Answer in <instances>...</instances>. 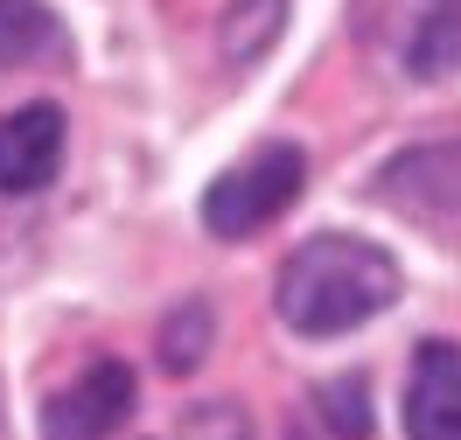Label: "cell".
Here are the masks:
<instances>
[{"mask_svg":"<svg viewBox=\"0 0 461 440\" xmlns=\"http://www.w3.org/2000/svg\"><path fill=\"white\" fill-rule=\"evenodd\" d=\"M280 322L294 336H349L399 301V265L364 238L321 231L280 265Z\"/></svg>","mask_w":461,"mask_h":440,"instance_id":"obj_1","label":"cell"},{"mask_svg":"<svg viewBox=\"0 0 461 440\" xmlns=\"http://www.w3.org/2000/svg\"><path fill=\"white\" fill-rule=\"evenodd\" d=\"M301 189H308V154L287 140H266L259 154H245L238 168H224L203 189V224H210V238H252L280 224Z\"/></svg>","mask_w":461,"mask_h":440,"instance_id":"obj_2","label":"cell"},{"mask_svg":"<svg viewBox=\"0 0 461 440\" xmlns=\"http://www.w3.org/2000/svg\"><path fill=\"white\" fill-rule=\"evenodd\" d=\"M377 203L405 210V217H427V224L461 217V140H427V147L392 154L377 168Z\"/></svg>","mask_w":461,"mask_h":440,"instance_id":"obj_3","label":"cell"},{"mask_svg":"<svg viewBox=\"0 0 461 440\" xmlns=\"http://www.w3.org/2000/svg\"><path fill=\"white\" fill-rule=\"evenodd\" d=\"M133 371L126 364H91L77 371V384H63L57 399L42 406V434L50 440H105L113 427H126V412H133Z\"/></svg>","mask_w":461,"mask_h":440,"instance_id":"obj_4","label":"cell"},{"mask_svg":"<svg viewBox=\"0 0 461 440\" xmlns=\"http://www.w3.org/2000/svg\"><path fill=\"white\" fill-rule=\"evenodd\" d=\"M63 168V112L57 105H14L0 112V196H35Z\"/></svg>","mask_w":461,"mask_h":440,"instance_id":"obj_5","label":"cell"},{"mask_svg":"<svg viewBox=\"0 0 461 440\" xmlns=\"http://www.w3.org/2000/svg\"><path fill=\"white\" fill-rule=\"evenodd\" d=\"M405 440H461V343H420L412 350Z\"/></svg>","mask_w":461,"mask_h":440,"instance_id":"obj_6","label":"cell"},{"mask_svg":"<svg viewBox=\"0 0 461 440\" xmlns=\"http://www.w3.org/2000/svg\"><path fill=\"white\" fill-rule=\"evenodd\" d=\"M63 29L42 0H0V70H22L35 57H57Z\"/></svg>","mask_w":461,"mask_h":440,"instance_id":"obj_7","label":"cell"},{"mask_svg":"<svg viewBox=\"0 0 461 440\" xmlns=\"http://www.w3.org/2000/svg\"><path fill=\"white\" fill-rule=\"evenodd\" d=\"M287 29V0H230L224 7V63H259Z\"/></svg>","mask_w":461,"mask_h":440,"instance_id":"obj_8","label":"cell"},{"mask_svg":"<svg viewBox=\"0 0 461 440\" xmlns=\"http://www.w3.org/2000/svg\"><path fill=\"white\" fill-rule=\"evenodd\" d=\"M210 301H182L168 322H161V364L168 371H196L203 356H210Z\"/></svg>","mask_w":461,"mask_h":440,"instance_id":"obj_9","label":"cell"},{"mask_svg":"<svg viewBox=\"0 0 461 440\" xmlns=\"http://www.w3.org/2000/svg\"><path fill=\"white\" fill-rule=\"evenodd\" d=\"M315 406H321V427L336 440H364L371 434V391H364V378H329L315 391Z\"/></svg>","mask_w":461,"mask_h":440,"instance_id":"obj_10","label":"cell"},{"mask_svg":"<svg viewBox=\"0 0 461 440\" xmlns=\"http://www.w3.org/2000/svg\"><path fill=\"white\" fill-rule=\"evenodd\" d=\"M182 440H252V427H245V412L238 406H196L189 419H182Z\"/></svg>","mask_w":461,"mask_h":440,"instance_id":"obj_11","label":"cell"}]
</instances>
